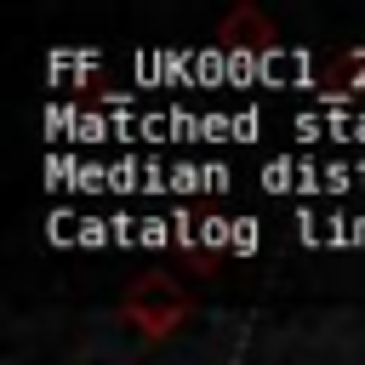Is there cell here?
Wrapping results in <instances>:
<instances>
[{"label":"cell","instance_id":"6da1fadb","mask_svg":"<svg viewBox=\"0 0 365 365\" xmlns=\"http://www.w3.org/2000/svg\"><path fill=\"white\" fill-rule=\"evenodd\" d=\"M228 240H234L240 251H251V245H257V222H234V228H228Z\"/></svg>","mask_w":365,"mask_h":365}]
</instances>
